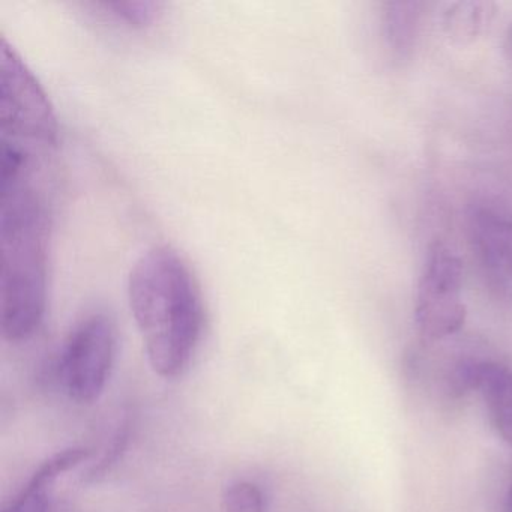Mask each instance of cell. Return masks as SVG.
Returning a JSON list of instances; mask_svg holds the SVG:
<instances>
[{
    "label": "cell",
    "instance_id": "obj_15",
    "mask_svg": "<svg viewBox=\"0 0 512 512\" xmlns=\"http://www.w3.org/2000/svg\"><path fill=\"white\" fill-rule=\"evenodd\" d=\"M502 512H512V487L509 488L508 494L503 500Z\"/></svg>",
    "mask_w": 512,
    "mask_h": 512
},
{
    "label": "cell",
    "instance_id": "obj_7",
    "mask_svg": "<svg viewBox=\"0 0 512 512\" xmlns=\"http://www.w3.org/2000/svg\"><path fill=\"white\" fill-rule=\"evenodd\" d=\"M484 400L491 424L512 446V368L490 359H479L475 389Z\"/></svg>",
    "mask_w": 512,
    "mask_h": 512
},
{
    "label": "cell",
    "instance_id": "obj_5",
    "mask_svg": "<svg viewBox=\"0 0 512 512\" xmlns=\"http://www.w3.org/2000/svg\"><path fill=\"white\" fill-rule=\"evenodd\" d=\"M116 353V331L110 317L94 313L68 335L56 373L71 400L92 404L106 388Z\"/></svg>",
    "mask_w": 512,
    "mask_h": 512
},
{
    "label": "cell",
    "instance_id": "obj_6",
    "mask_svg": "<svg viewBox=\"0 0 512 512\" xmlns=\"http://www.w3.org/2000/svg\"><path fill=\"white\" fill-rule=\"evenodd\" d=\"M470 230L487 265L512 274V212L478 206L470 215Z\"/></svg>",
    "mask_w": 512,
    "mask_h": 512
},
{
    "label": "cell",
    "instance_id": "obj_13",
    "mask_svg": "<svg viewBox=\"0 0 512 512\" xmlns=\"http://www.w3.org/2000/svg\"><path fill=\"white\" fill-rule=\"evenodd\" d=\"M100 7L109 11L110 16L115 19L142 28V26L151 25L154 20H157L163 5L157 4V2H133L131 0V2H106V4H100Z\"/></svg>",
    "mask_w": 512,
    "mask_h": 512
},
{
    "label": "cell",
    "instance_id": "obj_11",
    "mask_svg": "<svg viewBox=\"0 0 512 512\" xmlns=\"http://www.w3.org/2000/svg\"><path fill=\"white\" fill-rule=\"evenodd\" d=\"M221 506L223 512H266V497L254 482L236 481L224 491Z\"/></svg>",
    "mask_w": 512,
    "mask_h": 512
},
{
    "label": "cell",
    "instance_id": "obj_2",
    "mask_svg": "<svg viewBox=\"0 0 512 512\" xmlns=\"http://www.w3.org/2000/svg\"><path fill=\"white\" fill-rule=\"evenodd\" d=\"M128 299L152 370L164 379L181 376L199 347L205 310L178 251L160 245L143 253L128 278Z\"/></svg>",
    "mask_w": 512,
    "mask_h": 512
},
{
    "label": "cell",
    "instance_id": "obj_10",
    "mask_svg": "<svg viewBox=\"0 0 512 512\" xmlns=\"http://www.w3.org/2000/svg\"><path fill=\"white\" fill-rule=\"evenodd\" d=\"M494 14H496V5L490 2L451 4L443 14V31L454 43H473L490 25Z\"/></svg>",
    "mask_w": 512,
    "mask_h": 512
},
{
    "label": "cell",
    "instance_id": "obj_12",
    "mask_svg": "<svg viewBox=\"0 0 512 512\" xmlns=\"http://www.w3.org/2000/svg\"><path fill=\"white\" fill-rule=\"evenodd\" d=\"M131 427H133V422L128 416L122 419L121 424L118 425L115 434H113L112 440H110V445L107 446L98 463L94 464L86 473V482L100 481L103 476H106L113 469V466L118 464L119 458L122 457L125 449H127L128 442H130Z\"/></svg>",
    "mask_w": 512,
    "mask_h": 512
},
{
    "label": "cell",
    "instance_id": "obj_3",
    "mask_svg": "<svg viewBox=\"0 0 512 512\" xmlns=\"http://www.w3.org/2000/svg\"><path fill=\"white\" fill-rule=\"evenodd\" d=\"M0 131L2 140L50 152L59 128L52 104L19 53L0 44Z\"/></svg>",
    "mask_w": 512,
    "mask_h": 512
},
{
    "label": "cell",
    "instance_id": "obj_8",
    "mask_svg": "<svg viewBox=\"0 0 512 512\" xmlns=\"http://www.w3.org/2000/svg\"><path fill=\"white\" fill-rule=\"evenodd\" d=\"M91 454V449L88 448H68L56 452L35 470L34 475L4 512H49V490L53 482L62 473L88 460Z\"/></svg>",
    "mask_w": 512,
    "mask_h": 512
},
{
    "label": "cell",
    "instance_id": "obj_14",
    "mask_svg": "<svg viewBox=\"0 0 512 512\" xmlns=\"http://www.w3.org/2000/svg\"><path fill=\"white\" fill-rule=\"evenodd\" d=\"M505 52L508 58L512 61V26H509L508 32L505 37Z\"/></svg>",
    "mask_w": 512,
    "mask_h": 512
},
{
    "label": "cell",
    "instance_id": "obj_9",
    "mask_svg": "<svg viewBox=\"0 0 512 512\" xmlns=\"http://www.w3.org/2000/svg\"><path fill=\"white\" fill-rule=\"evenodd\" d=\"M422 2H385L382 5L383 40L394 61H409L421 31L424 8Z\"/></svg>",
    "mask_w": 512,
    "mask_h": 512
},
{
    "label": "cell",
    "instance_id": "obj_1",
    "mask_svg": "<svg viewBox=\"0 0 512 512\" xmlns=\"http://www.w3.org/2000/svg\"><path fill=\"white\" fill-rule=\"evenodd\" d=\"M44 157L2 143V332L11 343L31 338L46 314L52 206Z\"/></svg>",
    "mask_w": 512,
    "mask_h": 512
},
{
    "label": "cell",
    "instance_id": "obj_4",
    "mask_svg": "<svg viewBox=\"0 0 512 512\" xmlns=\"http://www.w3.org/2000/svg\"><path fill=\"white\" fill-rule=\"evenodd\" d=\"M415 320L419 334L430 343L458 334L466 322L463 265L443 241L428 247L416 289Z\"/></svg>",
    "mask_w": 512,
    "mask_h": 512
}]
</instances>
